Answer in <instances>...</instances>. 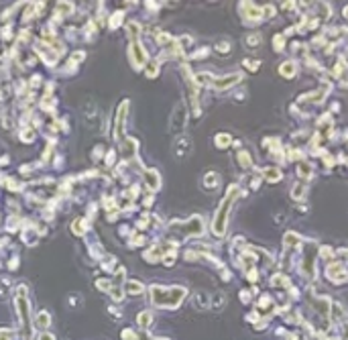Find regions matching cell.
I'll return each instance as SVG.
<instances>
[{
	"instance_id": "obj_1",
	"label": "cell",
	"mask_w": 348,
	"mask_h": 340,
	"mask_svg": "<svg viewBox=\"0 0 348 340\" xmlns=\"http://www.w3.org/2000/svg\"><path fill=\"white\" fill-rule=\"evenodd\" d=\"M238 194V189L236 188H232L230 189V196L228 198H224V202H222V206H220V210H218V214H216V220H214V232L218 234V236H222L224 234V230H226V222H228V208L232 206V200H234V196Z\"/></svg>"
},
{
	"instance_id": "obj_2",
	"label": "cell",
	"mask_w": 348,
	"mask_h": 340,
	"mask_svg": "<svg viewBox=\"0 0 348 340\" xmlns=\"http://www.w3.org/2000/svg\"><path fill=\"white\" fill-rule=\"evenodd\" d=\"M240 82V74H230V76H224V77H218V80H214V88L216 90H226V88H232L236 86Z\"/></svg>"
},
{
	"instance_id": "obj_3",
	"label": "cell",
	"mask_w": 348,
	"mask_h": 340,
	"mask_svg": "<svg viewBox=\"0 0 348 340\" xmlns=\"http://www.w3.org/2000/svg\"><path fill=\"white\" fill-rule=\"evenodd\" d=\"M190 143H192V141H190L188 137H179V139L175 141V147H173V155L179 157V159H181V157H185V155L190 153V149H192Z\"/></svg>"
},
{
	"instance_id": "obj_4",
	"label": "cell",
	"mask_w": 348,
	"mask_h": 340,
	"mask_svg": "<svg viewBox=\"0 0 348 340\" xmlns=\"http://www.w3.org/2000/svg\"><path fill=\"white\" fill-rule=\"evenodd\" d=\"M183 124H185V108H183V104H179L175 108V112H173V116H171V129L173 131H181Z\"/></svg>"
},
{
	"instance_id": "obj_5",
	"label": "cell",
	"mask_w": 348,
	"mask_h": 340,
	"mask_svg": "<svg viewBox=\"0 0 348 340\" xmlns=\"http://www.w3.org/2000/svg\"><path fill=\"white\" fill-rule=\"evenodd\" d=\"M131 55H133V63L138 67V65H143L145 63V59H147V53L143 51V47L138 45L136 41L133 43V47H131Z\"/></svg>"
},
{
	"instance_id": "obj_6",
	"label": "cell",
	"mask_w": 348,
	"mask_h": 340,
	"mask_svg": "<svg viewBox=\"0 0 348 340\" xmlns=\"http://www.w3.org/2000/svg\"><path fill=\"white\" fill-rule=\"evenodd\" d=\"M84 118H86V122L90 124V127H94V118H98V108H96V104H94V102H88V104L84 106Z\"/></svg>"
},
{
	"instance_id": "obj_7",
	"label": "cell",
	"mask_w": 348,
	"mask_h": 340,
	"mask_svg": "<svg viewBox=\"0 0 348 340\" xmlns=\"http://www.w3.org/2000/svg\"><path fill=\"white\" fill-rule=\"evenodd\" d=\"M279 74L285 76V77H293L297 74V65L293 61H285L281 67H279Z\"/></svg>"
},
{
	"instance_id": "obj_8",
	"label": "cell",
	"mask_w": 348,
	"mask_h": 340,
	"mask_svg": "<svg viewBox=\"0 0 348 340\" xmlns=\"http://www.w3.org/2000/svg\"><path fill=\"white\" fill-rule=\"evenodd\" d=\"M263 173H265L267 179H271V181H279L281 179V171L279 169H275V167H267Z\"/></svg>"
},
{
	"instance_id": "obj_9",
	"label": "cell",
	"mask_w": 348,
	"mask_h": 340,
	"mask_svg": "<svg viewBox=\"0 0 348 340\" xmlns=\"http://www.w3.org/2000/svg\"><path fill=\"white\" fill-rule=\"evenodd\" d=\"M157 177H159L157 171H149V173H147V181H149V186L153 188V189L159 188V179H157Z\"/></svg>"
},
{
	"instance_id": "obj_10",
	"label": "cell",
	"mask_w": 348,
	"mask_h": 340,
	"mask_svg": "<svg viewBox=\"0 0 348 340\" xmlns=\"http://www.w3.org/2000/svg\"><path fill=\"white\" fill-rule=\"evenodd\" d=\"M126 289H129V293H135V296H136V293L143 291V285H141V283H136V281H129V283H126Z\"/></svg>"
},
{
	"instance_id": "obj_11",
	"label": "cell",
	"mask_w": 348,
	"mask_h": 340,
	"mask_svg": "<svg viewBox=\"0 0 348 340\" xmlns=\"http://www.w3.org/2000/svg\"><path fill=\"white\" fill-rule=\"evenodd\" d=\"M218 184H220V179H218L216 173H208V175H206V186H208V188H216Z\"/></svg>"
},
{
	"instance_id": "obj_12",
	"label": "cell",
	"mask_w": 348,
	"mask_h": 340,
	"mask_svg": "<svg viewBox=\"0 0 348 340\" xmlns=\"http://www.w3.org/2000/svg\"><path fill=\"white\" fill-rule=\"evenodd\" d=\"M259 43H261V35H259V33H254V35L247 37V45H251V47H257Z\"/></svg>"
},
{
	"instance_id": "obj_13",
	"label": "cell",
	"mask_w": 348,
	"mask_h": 340,
	"mask_svg": "<svg viewBox=\"0 0 348 340\" xmlns=\"http://www.w3.org/2000/svg\"><path fill=\"white\" fill-rule=\"evenodd\" d=\"M216 143H218V147H222V149H224V147H228V143H230V137H228V134H218Z\"/></svg>"
},
{
	"instance_id": "obj_14",
	"label": "cell",
	"mask_w": 348,
	"mask_h": 340,
	"mask_svg": "<svg viewBox=\"0 0 348 340\" xmlns=\"http://www.w3.org/2000/svg\"><path fill=\"white\" fill-rule=\"evenodd\" d=\"M216 51H218V53H230V43H228V41H222V43H218Z\"/></svg>"
},
{
	"instance_id": "obj_15",
	"label": "cell",
	"mask_w": 348,
	"mask_h": 340,
	"mask_svg": "<svg viewBox=\"0 0 348 340\" xmlns=\"http://www.w3.org/2000/svg\"><path fill=\"white\" fill-rule=\"evenodd\" d=\"M304 191H306V188H304V186H295V188H293V198H295V200L304 198V196H306Z\"/></svg>"
},
{
	"instance_id": "obj_16",
	"label": "cell",
	"mask_w": 348,
	"mask_h": 340,
	"mask_svg": "<svg viewBox=\"0 0 348 340\" xmlns=\"http://www.w3.org/2000/svg\"><path fill=\"white\" fill-rule=\"evenodd\" d=\"M157 70H159V65H157V63L153 61V63L149 65V70H147V76H149V77H155V76H157Z\"/></svg>"
},
{
	"instance_id": "obj_17",
	"label": "cell",
	"mask_w": 348,
	"mask_h": 340,
	"mask_svg": "<svg viewBox=\"0 0 348 340\" xmlns=\"http://www.w3.org/2000/svg\"><path fill=\"white\" fill-rule=\"evenodd\" d=\"M10 338H13V330L2 328V330H0V340H10Z\"/></svg>"
},
{
	"instance_id": "obj_18",
	"label": "cell",
	"mask_w": 348,
	"mask_h": 340,
	"mask_svg": "<svg viewBox=\"0 0 348 340\" xmlns=\"http://www.w3.org/2000/svg\"><path fill=\"white\" fill-rule=\"evenodd\" d=\"M138 322H141V326H149L151 324V314H141L138 316Z\"/></svg>"
},
{
	"instance_id": "obj_19",
	"label": "cell",
	"mask_w": 348,
	"mask_h": 340,
	"mask_svg": "<svg viewBox=\"0 0 348 340\" xmlns=\"http://www.w3.org/2000/svg\"><path fill=\"white\" fill-rule=\"evenodd\" d=\"M245 65L249 67V70H252V72H257V70H259V61H251V59H245Z\"/></svg>"
},
{
	"instance_id": "obj_20",
	"label": "cell",
	"mask_w": 348,
	"mask_h": 340,
	"mask_svg": "<svg viewBox=\"0 0 348 340\" xmlns=\"http://www.w3.org/2000/svg\"><path fill=\"white\" fill-rule=\"evenodd\" d=\"M297 2H299L301 8H308L309 4H314V0H297Z\"/></svg>"
},
{
	"instance_id": "obj_21",
	"label": "cell",
	"mask_w": 348,
	"mask_h": 340,
	"mask_svg": "<svg viewBox=\"0 0 348 340\" xmlns=\"http://www.w3.org/2000/svg\"><path fill=\"white\" fill-rule=\"evenodd\" d=\"M41 340H53L51 334H41Z\"/></svg>"
},
{
	"instance_id": "obj_22",
	"label": "cell",
	"mask_w": 348,
	"mask_h": 340,
	"mask_svg": "<svg viewBox=\"0 0 348 340\" xmlns=\"http://www.w3.org/2000/svg\"><path fill=\"white\" fill-rule=\"evenodd\" d=\"M344 17H346V19H348V6H346V8H344Z\"/></svg>"
}]
</instances>
